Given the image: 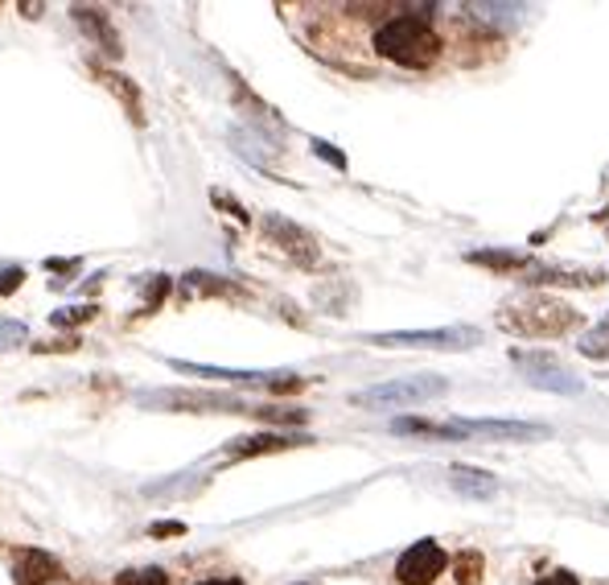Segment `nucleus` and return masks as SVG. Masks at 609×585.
I'll use <instances>...</instances> for the list:
<instances>
[{
    "mask_svg": "<svg viewBox=\"0 0 609 585\" xmlns=\"http://www.w3.org/2000/svg\"><path fill=\"white\" fill-rule=\"evenodd\" d=\"M437 4H412V9H391L371 33V50L384 62L400 71H429L445 54V38L432 25Z\"/></svg>",
    "mask_w": 609,
    "mask_h": 585,
    "instance_id": "f257e3e1",
    "label": "nucleus"
},
{
    "mask_svg": "<svg viewBox=\"0 0 609 585\" xmlns=\"http://www.w3.org/2000/svg\"><path fill=\"white\" fill-rule=\"evenodd\" d=\"M494 322H498V331L515 334V338H565L585 317L552 293H523V297L506 301Z\"/></svg>",
    "mask_w": 609,
    "mask_h": 585,
    "instance_id": "f03ea898",
    "label": "nucleus"
},
{
    "mask_svg": "<svg viewBox=\"0 0 609 585\" xmlns=\"http://www.w3.org/2000/svg\"><path fill=\"white\" fill-rule=\"evenodd\" d=\"M140 408H165V412H235V417H252L255 405L231 391H190V388H157L136 391L133 396Z\"/></svg>",
    "mask_w": 609,
    "mask_h": 585,
    "instance_id": "7ed1b4c3",
    "label": "nucleus"
},
{
    "mask_svg": "<svg viewBox=\"0 0 609 585\" xmlns=\"http://www.w3.org/2000/svg\"><path fill=\"white\" fill-rule=\"evenodd\" d=\"M449 391L445 376H412V379H387L375 388H363L350 396V405L358 408H408V405H429L441 400Z\"/></svg>",
    "mask_w": 609,
    "mask_h": 585,
    "instance_id": "20e7f679",
    "label": "nucleus"
},
{
    "mask_svg": "<svg viewBox=\"0 0 609 585\" xmlns=\"http://www.w3.org/2000/svg\"><path fill=\"white\" fill-rule=\"evenodd\" d=\"M260 236H264L267 248H276V252H281L288 264H297V269H317V264H322V243L313 240L301 223H293L288 215H264Z\"/></svg>",
    "mask_w": 609,
    "mask_h": 585,
    "instance_id": "39448f33",
    "label": "nucleus"
},
{
    "mask_svg": "<svg viewBox=\"0 0 609 585\" xmlns=\"http://www.w3.org/2000/svg\"><path fill=\"white\" fill-rule=\"evenodd\" d=\"M371 346H417V351H470L482 343L477 326H441V331H384V334H367Z\"/></svg>",
    "mask_w": 609,
    "mask_h": 585,
    "instance_id": "423d86ee",
    "label": "nucleus"
},
{
    "mask_svg": "<svg viewBox=\"0 0 609 585\" xmlns=\"http://www.w3.org/2000/svg\"><path fill=\"white\" fill-rule=\"evenodd\" d=\"M511 363L519 367L523 379H527L532 388L560 391V396H577V391H585V384H580V379L573 376L552 351H511Z\"/></svg>",
    "mask_w": 609,
    "mask_h": 585,
    "instance_id": "0eeeda50",
    "label": "nucleus"
},
{
    "mask_svg": "<svg viewBox=\"0 0 609 585\" xmlns=\"http://www.w3.org/2000/svg\"><path fill=\"white\" fill-rule=\"evenodd\" d=\"M449 565V553L437 541H417L412 549H403L396 561V582L400 585H432Z\"/></svg>",
    "mask_w": 609,
    "mask_h": 585,
    "instance_id": "6e6552de",
    "label": "nucleus"
},
{
    "mask_svg": "<svg viewBox=\"0 0 609 585\" xmlns=\"http://www.w3.org/2000/svg\"><path fill=\"white\" fill-rule=\"evenodd\" d=\"M297 446H313V437H305V433H248V437L227 441L223 458H227V462H248V458L284 453V450H297Z\"/></svg>",
    "mask_w": 609,
    "mask_h": 585,
    "instance_id": "1a4fd4ad",
    "label": "nucleus"
},
{
    "mask_svg": "<svg viewBox=\"0 0 609 585\" xmlns=\"http://www.w3.org/2000/svg\"><path fill=\"white\" fill-rule=\"evenodd\" d=\"M71 17H75V25L87 33V42L95 45L104 59H112V62L124 59V38L116 33V25H112V17H107L104 9H95V4H75Z\"/></svg>",
    "mask_w": 609,
    "mask_h": 585,
    "instance_id": "9d476101",
    "label": "nucleus"
},
{
    "mask_svg": "<svg viewBox=\"0 0 609 585\" xmlns=\"http://www.w3.org/2000/svg\"><path fill=\"white\" fill-rule=\"evenodd\" d=\"M523 285L544 289V285H565V289H597L606 285L609 276L601 269H560V264H532L519 276Z\"/></svg>",
    "mask_w": 609,
    "mask_h": 585,
    "instance_id": "9b49d317",
    "label": "nucleus"
},
{
    "mask_svg": "<svg viewBox=\"0 0 609 585\" xmlns=\"http://www.w3.org/2000/svg\"><path fill=\"white\" fill-rule=\"evenodd\" d=\"M169 367L178 376L223 379V384H235V388H264V391H272V384L281 376V372H235V367H210V363H181V359H169Z\"/></svg>",
    "mask_w": 609,
    "mask_h": 585,
    "instance_id": "f8f14e48",
    "label": "nucleus"
},
{
    "mask_svg": "<svg viewBox=\"0 0 609 585\" xmlns=\"http://www.w3.org/2000/svg\"><path fill=\"white\" fill-rule=\"evenodd\" d=\"M62 577V565L54 553H45V549H21L13 556V582L17 585H50Z\"/></svg>",
    "mask_w": 609,
    "mask_h": 585,
    "instance_id": "ddd939ff",
    "label": "nucleus"
},
{
    "mask_svg": "<svg viewBox=\"0 0 609 585\" xmlns=\"http://www.w3.org/2000/svg\"><path fill=\"white\" fill-rule=\"evenodd\" d=\"M465 433L503 437V441H544L552 437L548 425H527V420H461Z\"/></svg>",
    "mask_w": 609,
    "mask_h": 585,
    "instance_id": "4468645a",
    "label": "nucleus"
},
{
    "mask_svg": "<svg viewBox=\"0 0 609 585\" xmlns=\"http://www.w3.org/2000/svg\"><path fill=\"white\" fill-rule=\"evenodd\" d=\"M95 79H99V87L116 95L124 116H128L136 128H145V104H140V91H136L133 79H124L119 71H112V66H95Z\"/></svg>",
    "mask_w": 609,
    "mask_h": 585,
    "instance_id": "2eb2a0df",
    "label": "nucleus"
},
{
    "mask_svg": "<svg viewBox=\"0 0 609 585\" xmlns=\"http://www.w3.org/2000/svg\"><path fill=\"white\" fill-rule=\"evenodd\" d=\"M449 487L465 499H494L498 495V479L491 470H477V466H449Z\"/></svg>",
    "mask_w": 609,
    "mask_h": 585,
    "instance_id": "dca6fc26",
    "label": "nucleus"
},
{
    "mask_svg": "<svg viewBox=\"0 0 609 585\" xmlns=\"http://www.w3.org/2000/svg\"><path fill=\"white\" fill-rule=\"evenodd\" d=\"M465 260L470 264H477V269H491V272H515V276H523V272L532 269L535 260L527 252H511V248H477V252H465Z\"/></svg>",
    "mask_w": 609,
    "mask_h": 585,
    "instance_id": "f3484780",
    "label": "nucleus"
},
{
    "mask_svg": "<svg viewBox=\"0 0 609 585\" xmlns=\"http://www.w3.org/2000/svg\"><path fill=\"white\" fill-rule=\"evenodd\" d=\"M181 289H186L190 297H223V301L243 297V289H239L235 281L214 276V272H186V276H181Z\"/></svg>",
    "mask_w": 609,
    "mask_h": 585,
    "instance_id": "a211bd4d",
    "label": "nucleus"
},
{
    "mask_svg": "<svg viewBox=\"0 0 609 585\" xmlns=\"http://www.w3.org/2000/svg\"><path fill=\"white\" fill-rule=\"evenodd\" d=\"M391 433H417V437H445V441H458V437H470L461 420H424V417H396L391 420Z\"/></svg>",
    "mask_w": 609,
    "mask_h": 585,
    "instance_id": "6ab92c4d",
    "label": "nucleus"
},
{
    "mask_svg": "<svg viewBox=\"0 0 609 585\" xmlns=\"http://www.w3.org/2000/svg\"><path fill=\"white\" fill-rule=\"evenodd\" d=\"M482 573H486V556L477 553V549H461V553L453 556V582L458 585H477Z\"/></svg>",
    "mask_w": 609,
    "mask_h": 585,
    "instance_id": "aec40b11",
    "label": "nucleus"
},
{
    "mask_svg": "<svg viewBox=\"0 0 609 585\" xmlns=\"http://www.w3.org/2000/svg\"><path fill=\"white\" fill-rule=\"evenodd\" d=\"M577 351L585 355V359H597V363L609 359V317L601 322V326H594V331L585 334V338H580Z\"/></svg>",
    "mask_w": 609,
    "mask_h": 585,
    "instance_id": "412c9836",
    "label": "nucleus"
},
{
    "mask_svg": "<svg viewBox=\"0 0 609 585\" xmlns=\"http://www.w3.org/2000/svg\"><path fill=\"white\" fill-rule=\"evenodd\" d=\"M116 585H169V573L157 570V565H145V570H124L116 577Z\"/></svg>",
    "mask_w": 609,
    "mask_h": 585,
    "instance_id": "4be33fe9",
    "label": "nucleus"
},
{
    "mask_svg": "<svg viewBox=\"0 0 609 585\" xmlns=\"http://www.w3.org/2000/svg\"><path fill=\"white\" fill-rule=\"evenodd\" d=\"M30 343V326L17 322V317H4L0 322V351H17V346Z\"/></svg>",
    "mask_w": 609,
    "mask_h": 585,
    "instance_id": "5701e85b",
    "label": "nucleus"
},
{
    "mask_svg": "<svg viewBox=\"0 0 609 585\" xmlns=\"http://www.w3.org/2000/svg\"><path fill=\"white\" fill-rule=\"evenodd\" d=\"M169 289H174L169 276H145V305H140V314H153V310L169 297Z\"/></svg>",
    "mask_w": 609,
    "mask_h": 585,
    "instance_id": "b1692460",
    "label": "nucleus"
},
{
    "mask_svg": "<svg viewBox=\"0 0 609 585\" xmlns=\"http://www.w3.org/2000/svg\"><path fill=\"white\" fill-rule=\"evenodd\" d=\"M210 202H214L219 210H227V215H235L239 223H248V219H252V215H248V207H243L239 198L227 195V190H210Z\"/></svg>",
    "mask_w": 609,
    "mask_h": 585,
    "instance_id": "393cba45",
    "label": "nucleus"
},
{
    "mask_svg": "<svg viewBox=\"0 0 609 585\" xmlns=\"http://www.w3.org/2000/svg\"><path fill=\"white\" fill-rule=\"evenodd\" d=\"M91 317H95V310H91V305H71V310L50 314V322H54V326H78V322H91Z\"/></svg>",
    "mask_w": 609,
    "mask_h": 585,
    "instance_id": "a878e982",
    "label": "nucleus"
},
{
    "mask_svg": "<svg viewBox=\"0 0 609 585\" xmlns=\"http://www.w3.org/2000/svg\"><path fill=\"white\" fill-rule=\"evenodd\" d=\"M21 281H25V269H21V264H9V269L0 272V297L17 293V289H21Z\"/></svg>",
    "mask_w": 609,
    "mask_h": 585,
    "instance_id": "bb28decb",
    "label": "nucleus"
},
{
    "mask_svg": "<svg viewBox=\"0 0 609 585\" xmlns=\"http://www.w3.org/2000/svg\"><path fill=\"white\" fill-rule=\"evenodd\" d=\"M313 153H317L322 161H329L334 169H346V157H343L338 149H334V145H326V140H313Z\"/></svg>",
    "mask_w": 609,
    "mask_h": 585,
    "instance_id": "cd10ccee",
    "label": "nucleus"
},
{
    "mask_svg": "<svg viewBox=\"0 0 609 585\" xmlns=\"http://www.w3.org/2000/svg\"><path fill=\"white\" fill-rule=\"evenodd\" d=\"M535 585H580V577H577V573H568V570H556V573L535 577Z\"/></svg>",
    "mask_w": 609,
    "mask_h": 585,
    "instance_id": "c85d7f7f",
    "label": "nucleus"
},
{
    "mask_svg": "<svg viewBox=\"0 0 609 585\" xmlns=\"http://www.w3.org/2000/svg\"><path fill=\"white\" fill-rule=\"evenodd\" d=\"M186 532V524H178V520H161V524L149 527V536H181Z\"/></svg>",
    "mask_w": 609,
    "mask_h": 585,
    "instance_id": "c756f323",
    "label": "nucleus"
},
{
    "mask_svg": "<svg viewBox=\"0 0 609 585\" xmlns=\"http://www.w3.org/2000/svg\"><path fill=\"white\" fill-rule=\"evenodd\" d=\"M198 585H243L239 577H207V582H198Z\"/></svg>",
    "mask_w": 609,
    "mask_h": 585,
    "instance_id": "7c9ffc66",
    "label": "nucleus"
},
{
    "mask_svg": "<svg viewBox=\"0 0 609 585\" xmlns=\"http://www.w3.org/2000/svg\"><path fill=\"white\" fill-rule=\"evenodd\" d=\"M17 9H21V13H25V17H38V13H42V9H45V4H17Z\"/></svg>",
    "mask_w": 609,
    "mask_h": 585,
    "instance_id": "2f4dec72",
    "label": "nucleus"
}]
</instances>
